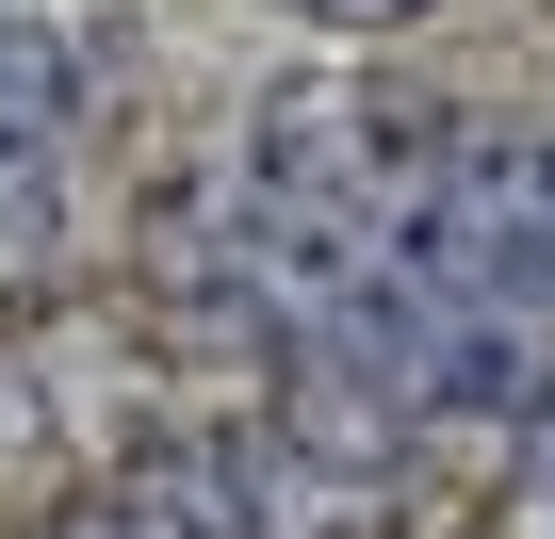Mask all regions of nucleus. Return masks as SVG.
I'll return each mask as SVG.
<instances>
[{
	"label": "nucleus",
	"instance_id": "f257e3e1",
	"mask_svg": "<svg viewBox=\"0 0 555 539\" xmlns=\"http://www.w3.org/2000/svg\"><path fill=\"white\" fill-rule=\"evenodd\" d=\"M66 131H82V50L50 17H0V180H34Z\"/></svg>",
	"mask_w": 555,
	"mask_h": 539
},
{
	"label": "nucleus",
	"instance_id": "f03ea898",
	"mask_svg": "<svg viewBox=\"0 0 555 539\" xmlns=\"http://www.w3.org/2000/svg\"><path fill=\"white\" fill-rule=\"evenodd\" d=\"M131 523H147V539H245L229 474H131Z\"/></svg>",
	"mask_w": 555,
	"mask_h": 539
},
{
	"label": "nucleus",
	"instance_id": "7ed1b4c3",
	"mask_svg": "<svg viewBox=\"0 0 555 539\" xmlns=\"http://www.w3.org/2000/svg\"><path fill=\"white\" fill-rule=\"evenodd\" d=\"M278 17H311V34H409V17H441V0H278Z\"/></svg>",
	"mask_w": 555,
	"mask_h": 539
}]
</instances>
